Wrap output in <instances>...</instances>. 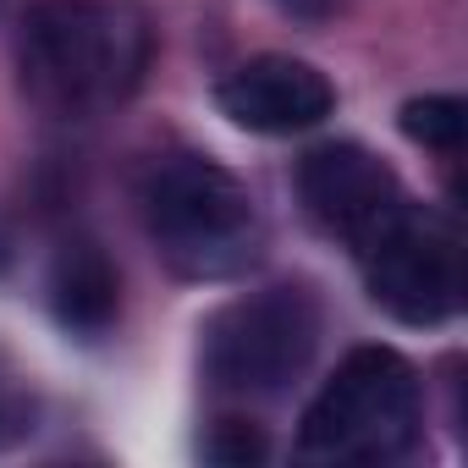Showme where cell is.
Masks as SVG:
<instances>
[{
	"label": "cell",
	"instance_id": "cell-1",
	"mask_svg": "<svg viewBox=\"0 0 468 468\" xmlns=\"http://www.w3.org/2000/svg\"><path fill=\"white\" fill-rule=\"evenodd\" d=\"M154 56L138 0H34L23 17V83L39 105L94 116L122 105Z\"/></svg>",
	"mask_w": 468,
	"mask_h": 468
},
{
	"label": "cell",
	"instance_id": "cell-2",
	"mask_svg": "<svg viewBox=\"0 0 468 468\" xmlns=\"http://www.w3.org/2000/svg\"><path fill=\"white\" fill-rule=\"evenodd\" d=\"M419 441V369L397 347H353L314 391L298 452L314 463H397Z\"/></svg>",
	"mask_w": 468,
	"mask_h": 468
},
{
	"label": "cell",
	"instance_id": "cell-3",
	"mask_svg": "<svg viewBox=\"0 0 468 468\" xmlns=\"http://www.w3.org/2000/svg\"><path fill=\"white\" fill-rule=\"evenodd\" d=\"M138 204L160 254L187 276H226L254 260V243H260L254 193L220 160L176 154L154 165L144 176Z\"/></svg>",
	"mask_w": 468,
	"mask_h": 468
},
{
	"label": "cell",
	"instance_id": "cell-4",
	"mask_svg": "<svg viewBox=\"0 0 468 468\" xmlns=\"http://www.w3.org/2000/svg\"><path fill=\"white\" fill-rule=\"evenodd\" d=\"M320 347V303L309 287H265L226 303L204 325V375L220 391L276 397Z\"/></svg>",
	"mask_w": 468,
	"mask_h": 468
},
{
	"label": "cell",
	"instance_id": "cell-5",
	"mask_svg": "<svg viewBox=\"0 0 468 468\" xmlns=\"http://www.w3.org/2000/svg\"><path fill=\"white\" fill-rule=\"evenodd\" d=\"M358 271L369 303L386 309L397 325H446L463 303V254L452 226L419 204H408L375 243L358 249Z\"/></svg>",
	"mask_w": 468,
	"mask_h": 468
},
{
	"label": "cell",
	"instance_id": "cell-6",
	"mask_svg": "<svg viewBox=\"0 0 468 468\" xmlns=\"http://www.w3.org/2000/svg\"><path fill=\"white\" fill-rule=\"evenodd\" d=\"M298 193H303V209L342 238L353 254L364 243H375L380 231L413 204L397 182V171L369 154L364 144H320L298 160Z\"/></svg>",
	"mask_w": 468,
	"mask_h": 468
},
{
	"label": "cell",
	"instance_id": "cell-7",
	"mask_svg": "<svg viewBox=\"0 0 468 468\" xmlns=\"http://www.w3.org/2000/svg\"><path fill=\"white\" fill-rule=\"evenodd\" d=\"M215 105L231 127L260 133V138H292L320 127L336 111V89L314 61L298 56H254L231 78H220Z\"/></svg>",
	"mask_w": 468,
	"mask_h": 468
},
{
	"label": "cell",
	"instance_id": "cell-8",
	"mask_svg": "<svg viewBox=\"0 0 468 468\" xmlns=\"http://www.w3.org/2000/svg\"><path fill=\"white\" fill-rule=\"evenodd\" d=\"M50 309L72 336H105L122 314V276L94 243H67L50 265Z\"/></svg>",
	"mask_w": 468,
	"mask_h": 468
},
{
	"label": "cell",
	"instance_id": "cell-9",
	"mask_svg": "<svg viewBox=\"0 0 468 468\" xmlns=\"http://www.w3.org/2000/svg\"><path fill=\"white\" fill-rule=\"evenodd\" d=\"M397 127L408 144L419 149H435V154H452L468 133V105L457 94H419L397 111Z\"/></svg>",
	"mask_w": 468,
	"mask_h": 468
},
{
	"label": "cell",
	"instance_id": "cell-10",
	"mask_svg": "<svg viewBox=\"0 0 468 468\" xmlns=\"http://www.w3.org/2000/svg\"><path fill=\"white\" fill-rule=\"evenodd\" d=\"M204 457L220 463V468H249V463H265L271 457V441L249 419H220L209 430V441H204Z\"/></svg>",
	"mask_w": 468,
	"mask_h": 468
},
{
	"label": "cell",
	"instance_id": "cell-11",
	"mask_svg": "<svg viewBox=\"0 0 468 468\" xmlns=\"http://www.w3.org/2000/svg\"><path fill=\"white\" fill-rule=\"evenodd\" d=\"M276 12H287L292 23H325L342 12V0H276Z\"/></svg>",
	"mask_w": 468,
	"mask_h": 468
}]
</instances>
